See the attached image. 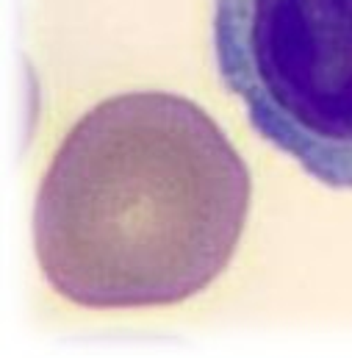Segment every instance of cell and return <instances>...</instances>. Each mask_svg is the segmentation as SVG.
Segmentation results:
<instances>
[{"instance_id":"obj_1","label":"cell","mask_w":352,"mask_h":358,"mask_svg":"<svg viewBox=\"0 0 352 358\" xmlns=\"http://www.w3.org/2000/svg\"><path fill=\"white\" fill-rule=\"evenodd\" d=\"M247 208L250 173L197 103L128 92L64 136L36 194L34 248L78 306H173L228 267Z\"/></svg>"},{"instance_id":"obj_2","label":"cell","mask_w":352,"mask_h":358,"mask_svg":"<svg viewBox=\"0 0 352 358\" xmlns=\"http://www.w3.org/2000/svg\"><path fill=\"white\" fill-rule=\"evenodd\" d=\"M214 56L258 136L352 189V0H214Z\"/></svg>"}]
</instances>
